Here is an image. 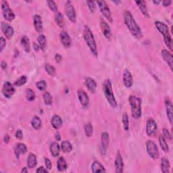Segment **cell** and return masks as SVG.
Here are the masks:
<instances>
[{"mask_svg": "<svg viewBox=\"0 0 173 173\" xmlns=\"http://www.w3.org/2000/svg\"><path fill=\"white\" fill-rule=\"evenodd\" d=\"M161 170L164 173H168L170 172V162L168 159L163 158L161 160Z\"/></svg>", "mask_w": 173, "mask_h": 173, "instance_id": "obj_29", "label": "cell"}, {"mask_svg": "<svg viewBox=\"0 0 173 173\" xmlns=\"http://www.w3.org/2000/svg\"><path fill=\"white\" fill-rule=\"evenodd\" d=\"M21 172H28V170H27V168H26V167H24V168L22 169Z\"/></svg>", "mask_w": 173, "mask_h": 173, "instance_id": "obj_57", "label": "cell"}, {"mask_svg": "<svg viewBox=\"0 0 173 173\" xmlns=\"http://www.w3.org/2000/svg\"><path fill=\"white\" fill-rule=\"evenodd\" d=\"M55 59H56V61L57 62H60L61 61H62V56L60 55L59 53H56V56H55Z\"/></svg>", "mask_w": 173, "mask_h": 173, "instance_id": "obj_51", "label": "cell"}, {"mask_svg": "<svg viewBox=\"0 0 173 173\" xmlns=\"http://www.w3.org/2000/svg\"><path fill=\"white\" fill-rule=\"evenodd\" d=\"M128 101L131 106L132 116L134 118H140L141 116V101L137 97L131 96L128 97Z\"/></svg>", "mask_w": 173, "mask_h": 173, "instance_id": "obj_5", "label": "cell"}, {"mask_svg": "<svg viewBox=\"0 0 173 173\" xmlns=\"http://www.w3.org/2000/svg\"><path fill=\"white\" fill-rule=\"evenodd\" d=\"M2 69L3 70H5L6 69V68H7V63L5 62V61H3V62H2Z\"/></svg>", "mask_w": 173, "mask_h": 173, "instance_id": "obj_53", "label": "cell"}, {"mask_svg": "<svg viewBox=\"0 0 173 173\" xmlns=\"http://www.w3.org/2000/svg\"><path fill=\"white\" fill-rule=\"evenodd\" d=\"M123 83L125 87L130 88L133 85V79L132 74L128 70H125L123 73Z\"/></svg>", "mask_w": 173, "mask_h": 173, "instance_id": "obj_17", "label": "cell"}, {"mask_svg": "<svg viewBox=\"0 0 173 173\" xmlns=\"http://www.w3.org/2000/svg\"><path fill=\"white\" fill-rule=\"evenodd\" d=\"M43 100L44 102L47 106H50L53 103V99L52 96H51V94L49 92H45L43 94Z\"/></svg>", "mask_w": 173, "mask_h": 173, "instance_id": "obj_38", "label": "cell"}, {"mask_svg": "<svg viewBox=\"0 0 173 173\" xmlns=\"http://www.w3.org/2000/svg\"><path fill=\"white\" fill-rule=\"evenodd\" d=\"M154 3H155V4H159V3H160V1H154Z\"/></svg>", "mask_w": 173, "mask_h": 173, "instance_id": "obj_58", "label": "cell"}, {"mask_svg": "<svg viewBox=\"0 0 173 173\" xmlns=\"http://www.w3.org/2000/svg\"><path fill=\"white\" fill-rule=\"evenodd\" d=\"M135 3H137V6L139 7V8L140 9L142 14H143L145 16H146V17H147V18H149V17H150V15H149L147 7V4H146V3H145V2L143 1V0H140V1H137Z\"/></svg>", "mask_w": 173, "mask_h": 173, "instance_id": "obj_24", "label": "cell"}, {"mask_svg": "<svg viewBox=\"0 0 173 173\" xmlns=\"http://www.w3.org/2000/svg\"><path fill=\"white\" fill-rule=\"evenodd\" d=\"M27 81V77L26 76H22L20 77V78H18L15 82H14V85L17 86V87H20L22 86L23 85H25Z\"/></svg>", "mask_w": 173, "mask_h": 173, "instance_id": "obj_41", "label": "cell"}, {"mask_svg": "<svg viewBox=\"0 0 173 173\" xmlns=\"http://www.w3.org/2000/svg\"><path fill=\"white\" fill-rule=\"evenodd\" d=\"M123 123L124 129L127 131L129 129V120H128V117L127 113H124L123 115Z\"/></svg>", "mask_w": 173, "mask_h": 173, "instance_id": "obj_40", "label": "cell"}, {"mask_svg": "<svg viewBox=\"0 0 173 173\" xmlns=\"http://www.w3.org/2000/svg\"><path fill=\"white\" fill-rule=\"evenodd\" d=\"M124 20L125 25H127L128 29L129 30L131 33L135 38L141 39L143 35L140 26L135 22L133 15L129 11H126L124 14Z\"/></svg>", "mask_w": 173, "mask_h": 173, "instance_id": "obj_1", "label": "cell"}, {"mask_svg": "<svg viewBox=\"0 0 173 173\" xmlns=\"http://www.w3.org/2000/svg\"><path fill=\"white\" fill-rule=\"evenodd\" d=\"M56 22L57 23V25L60 27H61V28H63L64 25H65V22H64V16L62 13L58 12L56 16Z\"/></svg>", "mask_w": 173, "mask_h": 173, "instance_id": "obj_35", "label": "cell"}, {"mask_svg": "<svg viewBox=\"0 0 173 173\" xmlns=\"http://www.w3.org/2000/svg\"><path fill=\"white\" fill-rule=\"evenodd\" d=\"M110 142V137L109 135L106 132H104L101 133V146H100V151L101 155H105L106 154L107 148L108 147Z\"/></svg>", "mask_w": 173, "mask_h": 173, "instance_id": "obj_11", "label": "cell"}, {"mask_svg": "<svg viewBox=\"0 0 173 173\" xmlns=\"http://www.w3.org/2000/svg\"><path fill=\"white\" fill-rule=\"evenodd\" d=\"M6 45V39L3 38V37H1L0 39V52H2L4 49V47Z\"/></svg>", "mask_w": 173, "mask_h": 173, "instance_id": "obj_47", "label": "cell"}, {"mask_svg": "<svg viewBox=\"0 0 173 173\" xmlns=\"http://www.w3.org/2000/svg\"><path fill=\"white\" fill-rule=\"evenodd\" d=\"M83 37L88 47H89V49L93 55L95 56H97L98 52H97V47L96 40H95L92 31H91V29H89V27L88 26H85Z\"/></svg>", "mask_w": 173, "mask_h": 173, "instance_id": "obj_2", "label": "cell"}, {"mask_svg": "<svg viewBox=\"0 0 173 173\" xmlns=\"http://www.w3.org/2000/svg\"><path fill=\"white\" fill-rule=\"evenodd\" d=\"M103 91L108 103L113 108H116L117 107V102L114 97L112 86V83L110 79H106L104 82Z\"/></svg>", "mask_w": 173, "mask_h": 173, "instance_id": "obj_4", "label": "cell"}, {"mask_svg": "<svg viewBox=\"0 0 173 173\" xmlns=\"http://www.w3.org/2000/svg\"><path fill=\"white\" fill-rule=\"evenodd\" d=\"M33 23L34 26L37 32L41 33L43 30V22L41 20V17L39 15H35L33 17Z\"/></svg>", "mask_w": 173, "mask_h": 173, "instance_id": "obj_22", "label": "cell"}, {"mask_svg": "<svg viewBox=\"0 0 173 173\" xmlns=\"http://www.w3.org/2000/svg\"><path fill=\"white\" fill-rule=\"evenodd\" d=\"M78 98L84 108H87L89 104V99L87 93L83 89L78 91Z\"/></svg>", "mask_w": 173, "mask_h": 173, "instance_id": "obj_12", "label": "cell"}, {"mask_svg": "<svg viewBox=\"0 0 173 173\" xmlns=\"http://www.w3.org/2000/svg\"><path fill=\"white\" fill-rule=\"evenodd\" d=\"M26 97L29 101H33L35 99V93L31 89H27L26 91Z\"/></svg>", "mask_w": 173, "mask_h": 173, "instance_id": "obj_39", "label": "cell"}, {"mask_svg": "<svg viewBox=\"0 0 173 173\" xmlns=\"http://www.w3.org/2000/svg\"><path fill=\"white\" fill-rule=\"evenodd\" d=\"M14 92L15 89L13 87L12 84H11L10 82H8V81L4 83L2 88V93L4 97L7 98H10L13 96Z\"/></svg>", "mask_w": 173, "mask_h": 173, "instance_id": "obj_13", "label": "cell"}, {"mask_svg": "<svg viewBox=\"0 0 173 173\" xmlns=\"http://www.w3.org/2000/svg\"><path fill=\"white\" fill-rule=\"evenodd\" d=\"M100 27L104 35L106 37V38L108 40L111 39L112 37V33H111V29L110 28L108 24L105 21L103 18L100 19Z\"/></svg>", "mask_w": 173, "mask_h": 173, "instance_id": "obj_14", "label": "cell"}, {"mask_svg": "<svg viewBox=\"0 0 173 173\" xmlns=\"http://www.w3.org/2000/svg\"><path fill=\"white\" fill-rule=\"evenodd\" d=\"M60 40L62 45L65 47H69L72 43L70 37L66 31H62L60 33Z\"/></svg>", "mask_w": 173, "mask_h": 173, "instance_id": "obj_21", "label": "cell"}, {"mask_svg": "<svg viewBox=\"0 0 173 173\" xmlns=\"http://www.w3.org/2000/svg\"><path fill=\"white\" fill-rule=\"evenodd\" d=\"M158 132V127L157 124L155 123V121L150 118L147 122L146 125V133L149 137H154L157 134Z\"/></svg>", "mask_w": 173, "mask_h": 173, "instance_id": "obj_10", "label": "cell"}, {"mask_svg": "<svg viewBox=\"0 0 173 173\" xmlns=\"http://www.w3.org/2000/svg\"><path fill=\"white\" fill-rule=\"evenodd\" d=\"M65 12L66 16L71 22L74 23L77 21V14L73 3L70 1H67L65 3Z\"/></svg>", "mask_w": 173, "mask_h": 173, "instance_id": "obj_7", "label": "cell"}, {"mask_svg": "<svg viewBox=\"0 0 173 173\" xmlns=\"http://www.w3.org/2000/svg\"><path fill=\"white\" fill-rule=\"evenodd\" d=\"M36 172L38 173V172H40V173H42V172H48V170L47 169H45V168H43L42 167H40L39 168H38L37 169V171Z\"/></svg>", "mask_w": 173, "mask_h": 173, "instance_id": "obj_50", "label": "cell"}, {"mask_svg": "<svg viewBox=\"0 0 173 173\" xmlns=\"http://www.w3.org/2000/svg\"><path fill=\"white\" fill-rule=\"evenodd\" d=\"M155 25L162 35H163L166 45L171 51H172V40L168 26L165 23L160 21H155Z\"/></svg>", "mask_w": 173, "mask_h": 173, "instance_id": "obj_3", "label": "cell"}, {"mask_svg": "<svg viewBox=\"0 0 173 173\" xmlns=\"http://www.w3.org/2000/svg\"><path fill=\"white\" fill-rule=\"evenodd\" d=\"M45 164L46 166V168L48 171H50L52 167V164L51 162V160L48 158H45Z\"/></svg>", "mask_w": 173, "mask_h": 173, "instance_id": "obj_48", "label": "cell"}, {"mask_svg": "<svg viewBox=\"0 0 173 173\" xmlns=\"http://www.w3.org/2000/svg\"><path fill=\"white\" fill-rule=\"evenodd\" d=\"M2 30L3 33V35L6 36V38L8 39H11L14 35V29L11 25L6 22L2 23Z\"/></svg>", "mask_w": 173, "mask_h": 173, "instance_id": "obj_16", "label": "cell"}, {"mask_svg": "<svg viewBox=\"0 0 173 173\" xmlns=\"http://www.w3.org/2000/svg\"><path fill=\"white\" fill-rule=\"evenodd\" d=\"M171 3L172 1H171V0H164V1L162 2V4H163L164 6L167 7L170 6L171 4Z\"/></svg>", "mask_w": 173, "mask_h": 173, "instance_id": "obj_52", "label": "cell"}, {"mask_svg": "<svg viewBox=\"0 0 173 173\" xmlns=\"http://www.w3.org/2000/svg\"><path fill=\"white\" fill-rule=\"evenodd\" d=\"M56 141H60L61 140V136H60V134L57 132L56 134Z\"/></svg>", "mask_w": 173, "mask_h": 173, "instance_id": "obj_55", "label": "cell"}, {"mask_svg": "<svg viewBox=\"0 0 173 173\" xmlns=\"http://www.w3.org/2000/svg\"><path fill=\"white\" fill-rule=\"evenodd\" d=\"M10 141V137H9V135H6V136L4 137V142L5 143H8Z\"/></svg>", "mask_w": 173, "mask_h": 173, "instance_id": "obj_56", "label": "cell"}, {"mask_svg": "<svg viewBox=\"0 0 173 173\" xmlns=\"http://www.w3.org/2000/svg\"><path fill=\"white\" fill-rule=\"evenodd\" d=\"M84 131L85 133L86 136L88 137H90L92 136L93 132V128L92 124L91 123H87L84 126Z\"/></svg>", "mask_w": 173, "mask_h": 173, "instance_id": "obj_36", "label": "cell"}, {"mask_svg": "<svg viewBox=\"0 0 173 173\" xmlns=\"http://www.w3.org/2000/svg\"><path fill=\"white\" fill-rule=\"evenodd\" d=\"M91 171L94 173L106 172V169H105L104 166L97 161H95L91 165Z\"/></svg>", "mask_w": 173, "mask_h": 173, "instance_id": "obj_25", "label": "cell"}, {"mask_svg": "<svg viewBox=\"0 0 173 173\" xmlns=\"http://www.w3.org/2000/svg\"><path fill=\"white\" fill-rule=\"evenodd\" d=\"M87 3L89 7V9L91 12H94L96 10V3L93 1H87Z\"/></svg>", "mask_w": 173, "mask_h": 173, "instance_id": "obj_45", "label": "cell"}, {"mask_svg": "<svg viewBox=\"0 0 173 173\" xmlns=\"http://www.w3.org/2000/svg\"><path fill=\"white\" fill-rule=\"evenodd\" d=\"M99 6L100 11L104 16L106 18L108 21L112 22V17L111 12L109 6H108L107 3L105 1H97L96 2Z\"/></svg>", "mask_w": 173, "mask_h": 173, "instance_id": "obj_6", "label": "cell"}, {"mask_svg": "<svg viewBox=\"0 0 173 173\" xmlns=\"http://www.w3.org/2000/svg\"><path fill=\"white\" fill-rule=\"evenodd\" d=\"M45 70L47 74H49V75H51V76H54V74H55V73H56V69L53 66L47 64H45Z\"/></svg>", "mask_w": 173, "mask_h": 173, "instance_id": "obj_42", "label": "cell"}, {"mask_svg": "<svg viewBox=\"0 0 173 173\" xmlns=\"http://www.w3.org/2000/svg\"><path fill=\"white\" fill-rule=\"evenodd\" d=\"M2 10L4 18L8 21H12L15 18V14L12 10L10 8L8 2L6 1H2Z\"/></svg>", "mask_w": 173, "mask_h": 173, "instance_id": "obj_8", "label": "cell"}, {"mask_svg": "<svg viewBox=\"0 0 173 173\" xmlns=\"http://www.w3.org/2000/svg\"><path fill=\"white\" fill-rule=\"evenodd\" d=\"M161 55L162 58L168 64V65L170 67L171 70H172V53L168 52V50L163 49L161 52Z\"/></svg>", "mask_w": 173, "mask_h": 173, "instance_id": "obj_19", "label": "cell"}, {"mask_svg": "<svg viewBox=\"0 0 173 173\" xmlns=\"http://www.w3.org/2000/svg\"><path fill=\"white\" fill-rule=\"evenodd\" d=\"M16 137L18 140H22L23 138V133L21 130H18L16 133Z\"/></svg>", "mask_w": 173, "mask_h": 173, "instance_id": "obj_49", "label": "cell"}, {"mask_svg": "<svg viewBox=\"0 0 173 173\" xmlns=\"http://www.w3.org/2000/svg\"><path fill=\"white\" fill-rule=\"evenodd\" d=\"M20 43H21L22 45L23 46L24 49H25V52H29L30 50V41L28 38V37L24 35L22 37L21 39H20Z\"/></svg>", "mask_w": 173, "mask_h": 173, "instance_id": "obj_31", "label": "cell"}, {"mask_svg": "<svg viewBox=\"0 0 173 173\" xmlns=\"http://www.w3.org/2000/svg\"><path fill=\"white\" fill-rule=\"evenodd\" d=\"M165 106L166 109H167V117L168 118L169 121H170L171 124H172L173 122V110H172V104L171 101L167 98L165 100Z\"/></svg>", "mask_w": 173, "mask_h": 173, "instance_id": "obj_18", "label": "cell"}, {"mask_svg": "<svg viewBox=\"0 0 173 173\" xmlns=\"http://www.w3.org/2000/svg\"><path fill=\"white\" fill-rule=\"evenodd\" d=\"M50 151L53 157H57L60 155V146L57 142H52L50 145Z\"/></svg>", "mask_w": 173, "mask_h": 173, "instance_id": "obj_26", "label": "cell"}, {"mask_svg": "<svg viewBox=\"0 0 173 173\" xmlns=\"http://www.w3.org/2000/svg\"><path fill=\"white\" fill-rule=\"evenodd\" d=\"M27 165L29 168H35L37 165V157L34 154H30L27 160Z\"/></svg>", "mask_w": 173, "mask_h": 173, "instance_id": "obj_30", "label": "cell"}, {"mask_svg": "<svg viewBox=\"0 0 173 173\" xmlns=\"http://www.w3.org/2000/svg\"><path fill=\"white\" fill-rule=\"evenodd\" d=\"M85 85L87 87L88 90H89L90 92L94 93L96 91L97 89V84L96 82L95 81V80L92 78L87 77L85 79Z\"/></svg>", "mask_w": 173, "mask_h": 173, "instance_id": "obj_20", "label": "cell"}, {"mask_svg": "<svg viewBox=\"0 0 173 173\" xmlns=\"http://www.w3.org/2000/svg\"><path fill=\"white\" fill-rule=\"evenodd\" d=\"M36 86L37 89H39L40 91H43L46 89L47 83L45 81H40L36 83Z\"/></svg>", "mask_w": 173, "mask_h": 173, "instance_id": "obj_43", "label": "cell"}, {"mask_svg": "<svg viewBox=\"0 0 173 173\" xmlns=\"http://www.w3.org/2000/svg\"><path fill=\"white\" fill-rule=\"evenodd\" d=\"M47 3L52 11L55 12L57 11V7L55 2L52 1V0H49V1H47Z\"/></svg>", "mask_w": 173, "mask_h": 173, "instance_id": "obj_44", "label": "cell"}, {"mask_svg": "<svg viewBox=\"0 0 173 173\" xmlns=\"http://www.w3.org/2000/svg\"><path fill=\"white\" fill-rule=\"evenodd\" d=\"M37 41H38L40 49H41L42 50H44L45 49V47L47 45V40L45 35H40L38 37V38H37Z\"/></svg>", "mask_w": 173, "mask_h": 173, "instance_id": "obj_33", "label": "cell"}, {"mask_svg": "<svg viewBox=\"0 0 173 173\" xmlns=\"http://www.w3.org/2000/svg\"><path fill=\"white\" fill-rule=\"evenodd\" d=\"M33 47H34V49H35V51H38L39 49V47H40L38 44L36 43H34Z\"/></svg>", "mask_w": 173, "mask_h": 173, "instance_id": "obj_54", "label": "cell"}, {"mask_svg": "<svg viewBox=\"0 0 173 173\" xmlns=\"http://www.w3.org/2000/svg\"><path fill=\"white\" fill-rule=\"evenodd\" d=\"M57 168L59 171H65L68 168L66 161L63 157H60L57 162Z\"/></svg>", "mask_w": 173, "mask_h": 173, "instance_id": "obj_28", "label": "cell"}, {"mask_svg": "<svg viewBox=\"0 0 173 173\" xmlns=\"http://www.w3.org/2000/svg\"><path fill=\"white\" fill-rule=\"evenodd\" d=\"M146 147L148 154L153 159H158L159 158V151L157 145L154 141L149 140L146 143Z\"/></svg>", "mask_w": 173, "mask_h": 173, "instance_id": "obj_9", "label": "cell"}, {"mask_svg": "<svg viewBox=\"0 0 173 173\" xmlns=\"http://www.w3.org/2000/svg\"><path fill=\"white\" fill-rule=\"evenodd\" d=\"M115 168H116V173H122L123 172L124 168V163L123 160V158L120 152L118 151L116 160H115Z\"/></svg>", "mask_w": 173, "mask_h": 173, "instance_id": "obj_15", "label": "cell"}, {"mask_svg": "<svg viewBox=\"0 0 173 173\" xmlns=\"http://www.w3.org/2000/svg\"><path fill=\"white\" fill-rule=\"evenodd\" d=\"M61 149L64 153H69L73 150V146L69 141H64L61 144Z\"/></svg>", "mask_w": 173, "mask_h": 173, "instance_id": "obj_32", "label": "cell"}, {"mask_svg": "<svg viewBox=\"0 0 173 173\" xmlns=\"http://www.w3.org/2000/svg\"><path fill=\"white\" fill-rule=\"evenodd\" d=\"M114 3H120L121 2L120 1H113Z\"/></svg>", "mask_w": 173, "mask_h": 173, "instance_id": "obj_59", "label": "cell"}, {"mask_svg": "<svg viewBox=\"0 0 173 173\" xmlns=\"http://www.w3.org/2000/svg\"><path fill=\"white\" fill-rule=\"evenodd\" d=\"M32 127L36 130H39L41 127V120L38 116H34L31 121Z\"/></svg>", "mask_w": 173, "mask_h": 173, "instance_id": "obj_34", "label": "cell"}, {"mask_svg": "<svg viewBox=\"0 0 173 173\" xmlns=\"http://www.w3.org/2000/svg\"><path fill=\"white\" fill-rule=\"evenodd\" d=\"M26 151L27 147L26 145L22 143L18 144L15 147V154L17 158L19 157L20 154H25Z\"/></svg>", "mask_w": 173, "mask_h": 173, "instance_id": "obj_27", "label": "cell"}, {"mask_svg": "<svg viewBox=\"0 0 173 173\" xmlns=\"http://www.w3.org/2000/svg\"><path fill=\"white\" fill-rule=\"evenodd\" d=\"M165 139H167V140H172V136H171V134L170 133V132L168 131V129L167 128H164L163 129V135H162Z\"/></svg>", "mask_w": 173, "mask_h": 173, "instance_id": "obj_46", "label": "cell"}, {"mask_svg": "<svg viewBox=\"0 0 173 173\" xmlns=\"http://www.w3.org/2000/svg\"><path fill=\"white\" fill-rule=\"evenodd\" d=\"M51 124L52 127L56 128V129H59L62 126V120L59 116L57 115H54L52 116V120H51Z\"/></svg>", "mask_w": 173, "mask_h": 173, "instance_id": "obj_23", "label": "cell"}, {"mask_svg": "<svg viewBox=\"0 0 173 173\" xmlns=\"http://www.w3.org/2000/svg\"><path fill=\"white\" fill-rule=\"evenodd\" d=\"M159 142H160V145L162 150L164 151L165 152H168L169 151L168 145L167 143V141H166L165 138L162 136V135H160V137H159Z\"/></svg>", "mask_w": 173, "mask_h": 173, "instance_id": "obj_37", "label": "cell"}]
</instances>
